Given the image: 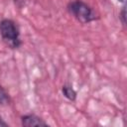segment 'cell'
<instances>
[{"label": "cell", "mask_w": 127, "mask_h": 127, "mask_svg": "<svg viewBox=\"0 0 127 127\" xmlns=\"http://www.w3.org/2000/svg\"><path fill=\"white\" fill-rule=\"evenodd\" d=\"M0 36L10 49H19L22 45L20 29L17 23L11 19H2L0 21Z\"/></svg>", "instance_id": "obj_2"}, {"label": "cell", "mask_w": 127, "mask_h": 127, "mask_svg": "<svg viewBox=\"0 0 127 127\" xmlns=\"http://www.w3.org/2000/svg\"><path fill=\"white\" fill-rule=\"evenodd\" d=\"M117 1H118V2H121V3L123 4V5H124V4L126 3V0H117Z\"/></svg>", "instance_id": "obj_8"}, {"label": "cell", "mask_w": 127, "mask_h": 127, "mask_svg": "<svg viewBox=\"0 0 127 127\" xmlns=\"http://www.w3.org/2000/svg\"><path fill=\"white\" fill-rule=\"evenodd\" d=\"M6 126H8V124L0 117V127H6Z\"/></svg>", "instance_id": "obj_7"}, {"label": "cell", "mask_w": 127, "mask_h": 127, "mask_svg": "<svg viewBox=\"0 0 127 127\" xmlns=\"http://www.w3.org/2000/svg\"><path fill=\"white\" fill-rule=\"evenodd\" d=\"M66 8L68 13L81 24H88L99 19L96 11L82 0H72Z\"/></svg>", "instance_id": "obj_1"}, {"label": "cell", "mask_w": 127, "mask_h": 127, "mask_svg": "<svg viewBox=\"0 0 127 127\" xmlns=\"http://www.w3.org/2000/svg\"><path fill=\"white\" fill-rule=\"evenodd\" d=\"M21 124L24 127H34V126H48V123L36 114H25L21 117Z\"/></svg>", "instance_id": "obj_3"}, {"label": "cell", "mask_w": 127, "mask_h": 127, "mask_svg": "<svg viewBox=\"0 0 127 127\" xmlns=\"http://www.w3.org/2000/svg\"><path fill=\"white\" fill-rule=\"evenodd\" d=\"M126 9H125V4L122 6V8H121V11H120V13H119V18H120V20H121V23L123 24V26H125V24H126Z\"/></svg>", "instance_id": "obj_6"}, {"label": "cell", "mask_w": 127, "mask_h": 127, "mask_svg": "<svg viewBox=\"0 0 127 127\" xmlns=\"http://www.w3.org/2000/svg\"><path fill=\"white\" fill-rule=\"evenodd\" d=\"M9 102V95L6 92V90L0 85V105L6 104Z\"/></svg>", "instance_id": "obj_5"}, {"label": "cell", "mask_w": 127, "mask_h": 127, "mask_svg": "<svg viewBox=\"0 0 127 127\" xmlns=\"http://www.w3.org/2000/svg\"><path fill=\"white\" fill-rule=\"evenodd\" d=\"M62 92L65 98H67L70 101H74L76 99V91L72 88L71 85L69 84H64L62 87Z\"/></svg>", "instance_id": "obj_4"}]
</instances>
